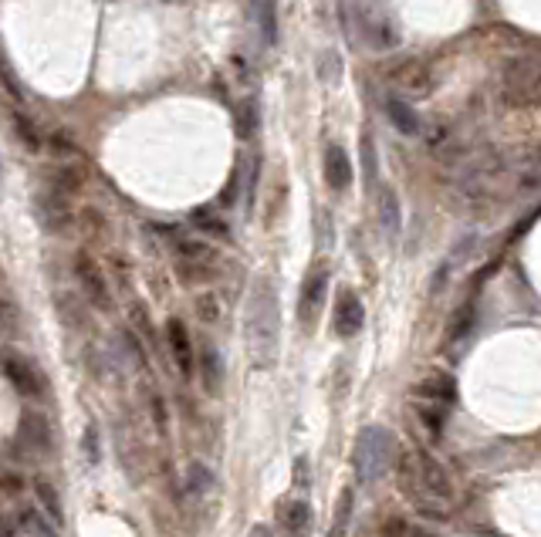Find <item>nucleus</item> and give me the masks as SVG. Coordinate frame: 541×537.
Returning <instances> with one entry per match:
<instances>
[{
	"label": "nucleus",
	"mask_w": 541,
	"mask_h": 537,
	"mask_svg": "<svg viewBox=\"0 0 541 537\" xmlns=\"http://www.w3.org/2000/svg\"><path fill=\"white\" fill-rule=\"evenodd\" d=\"M17 443L24 446V453L48 456V450H51V429H48V423H44V416H38V413L21 416V426H17Z\"/></svg>",
	"instance_id": "ddd939ff"
},
{
	"label": "nucleus",
	"mask_w": 541,
	"mask_h": 537,
	"mask_svg": "<svg viewBox=\"0 0 541 537\" xmlns=\"http://www.w3.org/2000/svg\"><path fill=\"white\" fill-rule=\"evenodd\" d=\"M396 477H400V490L402 497L413 504V507L423 514V517H433V521H444L446 517V504L444 497H437L427 487L423 480V473H419V460H417V450H402L400 453V463H396Z\"/></svg>",
	"instance_id": "20e7f679"
},
{
	"label": "nucleus",
	"mask_w": 541,
	"mask_h": 537,
	"mask_svg": "<svg viewBox=\"0 0 541 537\" xmlns=\"http://www.w3.org/2000/svg\"><path fill=\"white\" fill-rule=\"evenodd\" d=\"M71 196L58 193L51 186H44V193L38 196V217H41L44 230H51V234H68L71 223H75V210L68 203Z\"/></svg>",
	"instance_id": "9d476101"
},
{
	"label": "nucleus",
	"mask_w": 541,
	"mask_h": 537,
	"mask_svg": "<svg viewBox=\"0 0 541 537\" xmlns=\"http://www.w3.org/2000/svg\"><path fill=\"white\" fill-rule=\"evenodd\" d=\"M167 342L169 352H173V362L180 375H194L196 372V362H194V345H190V331L183 325L180 318H169L167 321Z\"/></svg>",
	"instance_id": "4468645a"
},
{
	"label": "nucleus",
	"mask_w": 541,
	"mask_h": 537,
	"mask_svg": "<svg viewBox=\"0 0 541 537\" xmlns=\"http://www.w3.org/2000/svg\"><path fill=\"white\" fill-rule=\"evenodd\" d=\"M213 487V477H210V470L203 463H190L186 467V490L190 497H203Z\"/></svg>",
	"instance_id": "c756f323"
},
{
	"label": "nucleus",
	"mask_w": 541,
	"mask_h": 537,
	"mask_svg": "<svg viewBox=\"0 0 541 537\" xmlns=\"http://www.w3.org/2000/svg\"><path fill=\"white\" fill-rule=\"evenodd\" d=\"M473 321H477V304L467 301L464 308H457V315L450 321V328H446V342H464L467 335H471Z\"/></svg>",
	"instance_id": "cd10ccee"
},
{
	"label": "nucleus",
	"mask_w": 541,
	"mask_h": 537,
	"mask_svg": "<svg viewBox=\"0 0 541 537\" xmlns=\"http://www.w3.org/2000/svg\"><path fill=\"white\" fill-rule=\"evenodd\" d=\"M217 250L203 244V240H194V237H176L173 240V267H176V277L183 284H203L210 277L217 274Z\"/></svg>",
	"instance_id": "39448f33"
},
{
	"label": "nucleus",
	"mask_w": 541,
	"mask_h": 537,
	"mask_svg": "<svg viewBox=\"0 0 541 537\" xmlns=\"http://www.w3.org/2000/svg\"><path fill=\"white\" fill-rule=\"evenodd\" d=\"M75 274H78V284H82L85 298L95 304V308H112V291H109V277L102 274L98 261L88 254V250H78L75 254Z\"/></svg>",
	"instance_id": "6e6552de"
},
{
	"label": "nucleus",
	"mask_w": 541,
	"mask_h": 537,
	"mask_svg": "<svg viewBox=\"0 0 541 537\" xmlns=\"http://www.w3.org/2000/svg\"><path fill=\"white\" fill-rule=\"evenodd\" d=\"M248 537H271V527H264V524H257V527H250Z\"/></svg>",
	"instance_id": "58836bf2"
},
{
	"label": "nucleus",
	"mask_w": 541,
	"mask_h": 537,
	"mask_svg": "<svg viewBox=\"0 0 541 537\" xmlns=\"http://www.w3.org/2000/svg\"><path fill=\"white\" fill-rule=\"evenodd\" d=\"M446 409H450V406H444V402H433V399H413V413H417V419H419V423H423V426H427V429H430L433 436H440V433H444Z\"/></svg>",
	"instance_id": "5701e85b"
},
{
	"label": "nucleus",
	"mask_w": 541,
	"mask_h": 537,
	"mask_svg": "<svg viewBox=\"0 0 541 537\" xmlns=\"http://www.w3.org/2000/svg\"><path fill=\"white\" fill-rule=\"evenodd\" d=\"M244 331H248L254 362L261 369L275 365V355H278V294H275V284L267 277H257L250 288Z\"/></svg>",
	"instance_id": "f257e3e1"
},
{
	"label": "nucleus",
	"mask_w": 541,
	"mask_h": 537,
	"mask_svg": "<svg viewBox=\"0 0 541 537\" xmlns=\"http://www.w3.org/2000/svg\"><path fill=\"white\" fill-rule=\"evenodd\" d=\"M383 537H433V534L427 527L406 521V517H389V521L383 524Z\"/></svg>",
	"instance_id": "c85d7f7f"
},
{
	"label": "nucleus",
	"mask_w": 541,
	"mask_h": 537,
	"mask_svg": "<svg viewBox=\"0 0 541 537\" xmlns=\"http://www.w3.org/2000/svg\"><path fill=\"white\" fill-rule=\"evenodd\" d=\"M396 453H400L396 436L386 426L362 429L359 440H356V450H352V470H356L362 487L383 480L389 470H392V463H396Z\"/></svg>",
	"instance_id": "7ed1b4c3"
},
{
	"label": "nucleus",
	"mask_w": 541,
	"mask_h": 537,
	"mask_svg": "<svg viewBox=\"0 0 541 537\" xmlns=\"http://www.w3.org/2000/svg\"><path fill=\"white\" fill-rule=\"evenodd\" d=\"M48 186L65 196H75L85 186V169L82 166H58L55 173L48 176Z\"/></svg>",
	"instance_id": "b1692460"
},
{
	"label": "nucleus",
	"mask_w": 541,
	"mask_h": 537,
	"mask_svg": "<svg viewBox=\"0 0 541 537\" xmlns=\"http://www.w3.org/2000/svg\"><path fill=\"white\" fill-rule=\"evenodd\" d=\"M325 183L332 186L335 193H346L348 186H352V159H348V152L342 146H335L329 142L325 146Z\"/></svg>",
	"instance_id": "2eb2a0df"
},
{
	"label": "nucleus",
	"mask_w": 541,
	"mask_h": 537,
	"mask_svg": "<svg viewBox=\"0 0 541 537\" xmlns=\"http://www.w3.org/2000/svg\"><path fill=\"white\" fill-rule=\"evenodd\" d=\"M85 456H88V463H98V429L88 426L85 429Z\"/></svg>",
	"instance_id": "c9c22d12"
},
{
	"label": "nucleus",
	"mask_w": 541,
	"mask_h": 537,
	"mask_svg": "<svg viewBox=\"0 0 541 537\" xmlns=\"http://www.w3.org/2000/svg\"><path fill=\"white\" fill-rule=\"evenodd\" d=\"M4 490H7V497H17V490H21L17 473H4Z\"/></svg>",
	"instance_id": "4c0bfd02"
},
{
	"label": "nucleus",
	"mask_w": 541,
	"mask_h": 537,
	"mask_svg": "<svg viewBox=\"0 0 541 537\" xmlns=\"http://www.w3.org/2000/svg\"><path fill=\"white\" fill-rule=\"evenodd\" d=\"M389 85L406 102H419V98H430V92L437 88V78H433V68L423 58H410V61H402L389 71Z\"/></svg>",
	"instance_id": "0eeeda50"
},
{
	"label": "nucleus",
	"mask_w": 541,
	"mask_h": 537,
	"mask_svg": "<svg viewBox=\"0 0 541 537\" xmlns=\"http://www.w3.org/2000/svg\"><path fill=\"white\" fill-rule=\"evenodd\" d=\"M196 315H200L203 325H217V321H221V298H217L213 291L200 294V298H196Z\"/></svg>",
	"instance_id": "473e14b6"
},
{
	"label": "nucleus",
	"mask_w": 541,
	"mask_h": 537,
	"mask_svg": "<svg viewBox=\"0 0 541 537\" xmlns=\"http://www.w3.org/2000/svg\"><path fill=\"white\" fill-rule=\"evenodd\" d=\"M194 223L203 230V234H210V237H221V240H227L230 237V230H227V223L213 213V210H196L194 213Z\"/></svg>",
	"instance_id": "7c9ffc66"
},
{
	"label": "nucleus",
	"mask_w": 541,
	"mask_h": 537,
	"mask_svg": "<svg viewBox=\"0 0 541 537\" xmlns=\"http://www.w3.org/2000/svg\"><path fill=\"white\" fill-rule=\"evenodd\" d=\"M362 163H365V176H369V183H373L375 156H373V139H369V136H362Z\"/></svg>",
	"instance_id": "e433bc0d"
},
{
	"label": "nucleus",
	"mask_w": 541,
	"mask_h": 537,
	"mask_svg": "<svg viewBox=\"0 0 541 537\" xmlns=\"http://www.w3.org/2000/svg\"><path fill=\"white\" fill-rule=\"evenodd\" d=\"M359 28L365 34V41L386 51V48H396L400 44V24L396 17L389 14L379 0H362L359 4Z\"/></svg>",
	"instance_id": "423d86ee"
},
{
	"label": "nucleus",
	"mask_w": 541,
	"mask_h": 537,
	"mask_svg": "<svg viewBox=\"0 0 541 537\" xmlns=\"http://www.w3.org/2000/svg\"><path fill=\"white\" fill-rule=\"evenodd\" d=\"M221 379H223L221 355L207 345V348H203V386H207V392H217V389H221Z\"/></svg>",
	"instance_id": "2f4dec72"
},
{
	"label": "nucleus",
	"mask_w": 541,
	"mask_h": 537,
	"mask_svg": "<svg viewBox=\"0 0 541 537\" xmlns=\"http://www.w3.org/2000/svg\"><path fill=\"white\" fill-rule=\"evenodd\" d=\"M11 125H14V136H17V142H21V149H28V152H41L44 149L48 136H44L41 129H38V122L31 119L28 112H21V109L11 112Z\"/></svg>",
	"instance_id": "aec40b11"
},
{
	"label": "nucleus",
	"mask_w": 541,
	"mask_h": 537,
	"mask_svg": "<svg viewBox=\"0 0 541 537\" xmlns=\"http://www.w3.org/2000/svg\"><path fill=\"white\" fill-rule=\"evenodd\" d=\"M4 375H7V382H11L21 396H28V399H41L44 396V382H41V375H38V369L28 365L24 358H17L14 352L4 355Z\"/></svg>",
	"instance_id": "f8f14e48"
},
{
	"label": "nucleus",
	"mask_w": 541,
	"mask_h": 537,
	"mask_svg": "<svg viewBox=\"0 0 541 537\" xmlns=\"http://www.w3.org/2000/svg\"><path fill=\"white\" fill-rule=\"evenodd\" d=\"M129 315H132V325L142 331V338H153V321H149V315H146V308L140 301L129 308Z\"/></svg>",
	"instance_id": "72a5a7b5"
},
{
	"label": "nucleus",
	"mask_w": 541,
	"mask_h": 537,
	"mask_svg": "<svg viewBox=\"0 0 541 537\" xmlns=\"http://www.w3.org/2000/svg\"><path fill=\"white\" fill-rule=\"evenodd\" d=\"M417 460H419V473H423V480H427V487H430L437 497H444V500H450L454 497V487H450V477H446L444 463L437 460V456H430L427 450H417Z\"/></svg>",
	"instance_id": "6ab92c4d"
},
{
	"label": "nucleus",
	"mask_w": 541,
	"mask_h": 537,
	"mask_svg": "<svg viewBox=\"0 0 541 537\" xmlns=\"http://www.w3.org/2000/svg\"><path fill=\"white\" fill-rule=\"evenodd\" d=\"M511 179L518 193H535V190H541V149L525 152V156L511 166Z\"/></svg>",
	"instance_id": "a211bd4d"
},
{
	"label": "nucleus",
	"mask_w": 541,
	"mask_h": 537,
	"mask_svg": "<svg viewBox=\"0 0 541 537\" xmlns=\"http://www.w3.org/2000/svg\"><path fill=\"white\" fill-rule=\"evenodd\" d=\"M386 115H389V122L396 125V132H402V136H419V119H417V112L406 105V98L389 95Z\"/></svg>",
	"instance_id": "412c9836"
},
{
	"label": "nucleus",
	"mask_w": 541,
	"mask_h": 537,
	"mask_svg": "<svg viewBox=\"0 0 541 537\" xmlns=\"http://www.w3.org/2000/svg\"><path fill=\"white\" fill-rule=\"evenodd\" d=\"M325 291H329V271H325V267H315V271L305 277L302 294H298V321H302L305 328H315L321 308H325Z\"/></svg>",
	"instance_id": "1a4fd4ad"
},
{
	"label": "nucleus",
	"mask_w": 541,
	"mask_h": 537,
	"mask_svg": "<svg viewBox=\"0 0 541 537\" xmlns=\"http://www.w3.org/2000/svg\"><path fill=\"white\" fill-rule=\"evenodd\" d=\"M365 325V304L356 291H338L335 298V318H332V328L338 338H356Z\"/></svg>",
	"instance_id": "9b49d317"
},
{
	"label": "nucleus",
	"mask_w": 541,
	"mask_h": 537,
	"mask_svg": "<svg viewBox=\"0 0 541 537\" xmlns=\"http://www.w3.org/2000/svg\"><path fill=\"white\" fill-rule=\"evenodd\" d=\"M400 223H402L400 196H396L386 186V190L379 193V227H383V234H386L389 240H396V234H400Z\"/></svg>",
	"instance_id": "4be33fe9"
},
{
	"label": "nucleus",
	"mask_w": 541,
	"mask_h": 537,
	"mask_svg": "<svg viewBox=\"0 0 541 537\" xmlns=\"http://www.w3.org/2000/svg\"><path fill=\"white\" fill-rule=\"evenodd\" d=\"M352 504H356V494H352V487H346V490L338 494V504H335V517H332V531H329V537H346L348 534V524H352Z\"/></svg>",
	"instance_id": "bb28decb"
},
{
	"label": "nucleus",
	"mask_w": 541,
	"mask_h": 537,
	"mask_svg": "<svg viewBox=\"0 0 541 537\" xmlns=\"http://www.w3.org/2000/svg\"><path fill=\"white\" fill-rule=\"evenodd\" d=\"M500 95L511 109H541V44L504 61Z\"/></svg>",
	"instance_id": "f03ea898"
},
{
	"label": "nucleus",
	"mask_w": 541,
	"mask_h": 537,
	"mask_svg": "<svg viewBox=\"0 0 541 537\" xmlns=\"http://www.w3.org/2000/svg\"><path fill=\"white\" fill-rule=\"evenodd\" d=\"M413 396H417V399H433V402H444V406H454V402H457V382H454V375L433 369L430 375H423L417 382Z\"/></svg>",
	"instance_id": "dca6fc26"
},
{
	"label": "nucleus",
	"mask_w": 541,
	"mask_h": 537,
	"mask_svg": "<svg viewBox=\"0 0 541 537\" xmlns=\"http://www.w3.org/2000/svg\"><path fill=\"white\" fill-rule=\"evenodd\" d=\"M48 146H51L58 156H71V152H75V146H71V139L65 136V132H48Z\"/></svg>",
	"instance_id": "f704fd0d"
},
{
	"label": "nucleus",
	"mask_w": 541,
	"mask_h": 537,
	"mask_svg": "<svg viewBox=\"0 0 541 537\" xmlns=\"http://www.w3.org/2000/svg\"><path fill=\"white\" fill-rule=\"evenodd\" d=\"M34 494H38V500H41L48 521L61 531V527H65V510H61V497H58V490L48 480H34Z\"/></svg>",
	"instance_id": "393cba45"
},
{
	"label": "nucleus",
	"mask_w": 541,
	"mask_h": 537,
	"mask_svg": "<svg viewBox=\"0 0 541 537\" xmlns=\"http://www.w3.org/2000/svg\"><path fill=\"white\" fill-rule=\"evenodd\" d=\"M254 14H257V28H261V41H278V7L275 0H254Z\"/></svg>",
	"instance_id": "a878e982"
},
{
	"label": "nucleus",
	"mask_w": 541,
	"mask_h": 537,
	"mask_svg": "<svg viewBox=\"0 0 541 537\" xmlns=\"http://www.w3.org/2000/svg\"><path fill=\"white\" fill-rule=\"evenodd\" d=\"M278 527L284 537H308L311 534V507L308 500H288L278 510Z\"/></svg>",
	"instance_id": "f3484780"
}]
</instances>
